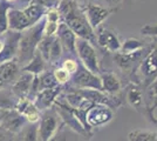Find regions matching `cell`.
Instances as JSON below:
<instances>
[{
	"label": "cell",
	"instance_id": "9a60e30c",
	"mask_svg": "<svg viewBox=\"0 0 157 141\" xmlns=\"http://www.w3.org/2000/svg\"><path fill=\"white\" fill-rule=\"evenodd\" d=\"M7 22H8V29L20 32V33L32 27L24 11L19 8H13V7H11L7 12Z\"/></svg>",
	"mask_w": 157,
	"mask_h": 141
},
{
	"label": "cell",
	"instance_id": "44dd1931",
	"mask_svg": "<svg viewBox=\"0 0 157 141\" xmlns=\"http://www.w3.org/2000/svg\"><path fill=\"white\" fill-rule=\"evenodd\" d=\"M145 113H154L157 108V79L145 87Z\"/></svg>",
	"mask_w": 157,
	"mask_h": 141
},
{
	"label": "cell",
	"instance_id": "ffe728a7",
	"mask_svg": "<svg viewBox=\"0 0 157 141\" xmlns=\"http://www.w3.org/2000/svg\"><path fill=\"white\" fill-rule=\"evenodd\" d=\"M125 100L135 109L142 108L144 105V96L142 88L140 87L138 84L131 82L125 88Z\"/></svg>",
	"mask_w": 157,
	"mask_h": 141
},
{
	"label": "cell",
	"instance_id": "30bf717a",
	"mask_svg": "<svg viewBox=\"0 0 157 141\" xmlns=\"http://www.w3.org/2000/svg\"><path fill=\"white\" fill-rule=\"evenodd\" d=\"M96 44L101 48H103L107 52L117 53L121 49V41L118 39L117 34L103 26H100L95 29Z\"/></svg>",
	"mask_w": 157,
	"mask_h": 141
},
{
	"label": "cell",
	"instance_id": "836d02e7",
	"mask_svg": "<svg viewBox=\"0 0 157 141\" xmlns=\"http://www.w3.org/2000/svg\"><path fill=\"white\" fill-rule=\"evenodd\" d=\"M45 20L48 22H56L60 24L62 19H61V15H60L59 11L56 8H49L47 10L46 14H45Z\"/></svg>",
	"mask_w": 157,
	"mask_h": 141
},
{
	"label": "cell",
	"instance_id": "d4e9b609",
	"mask_svg": "<svg viewBox=\"0 0 157 141\" xmlns=\"http://www.w3.org/2000/svg\"><path fill=\"white\" fill-rule=\"evenodd\" d=\"M18 134H19V141H39L38 123L27 122Z\"/></svg>",
	"mask_w": 157,
	"mask_h": 141
},
{
	"label": "cell",
	"instance_id": "ab89813d",
	"mask_svg": "<svg viewBox=\"0 0 157 141\" xmlns=\"http://www.w3.org/2000/svg\"><path fill=\"white\" fill-rule=\"evenodd\" d=\"M147 115H148V119L150 120V122H152V125H154L157 129V118L155 116V114H154V113H147Z\"/></svg>",
	"mask_w": 157,
	"mask_h": 141
},
{
	"label": "cell",
	"instance_id": "d590c367",
	"mask_svg": "<svg viewBox=\"0 0 157 141\" xmlns=\"http://www.w3.org/2000/svg\"><path fill=\"white\" fill-rule=\"evenodd\" d=\"M60 0H32L31 4L40 5V6L45 7L46 10H49V8H56Z\"/></svg>",
	"mask_w": 157,
	"mask_h": 141
},
{
	"label": "cell",
	"instance_id": "8fae6325",
	"mask_svg": "<svg viewBox=\"0 0 157 141\" xmlns=\"http://www.w3.org/2000/svg\"><path fill=\"white\" fill-rule=\"evenodd\" d=\"M20 35H21L20 32H15L11 29H8L7 32L2 34L4 48L0 53V64L15 59V57L18 55V51H19Z\"/></svg>",
	"mask_w": 157,
	"mask_h": 141
},
{
	"label": "cell",
	"instance_id": "3957f363",
	"mask_svg": "<svg viewBox=\"0 0 157 141\" xmlns=\"http://www.w3.org/2000/svg\"><path fill=\"white\" fill-rule=\"evenodd\" d=\"M75 52L78 57L80 62L85 66L88 71H90L94 74H100V61H98V52L95 49V46L90 44L89 41L83 39H76L75 44Z\"/></svg>",
	"mask_w": 157,
	"mask_h": 141
},
{
	"label": "cell",
	"instance_id": "f35d334b",
	"mask_svg": "<svg viewBox=\"0 0 157 141\" xmlns=\"http://www.w3.org/2000/svg\"><path fill=\"white\" fill-rule=\"evenodd\" d=\"M103 1H105L108 6L110 7L111 11H115V10H116V8L122 4V1H123V0H103Z\"/></svg>",
	"mask_w": 157,
	"mask_h": 141
},
{
	"label": "cell",
	"instance_id": "9c48e42d",
	"mask_svg": "<svg viewBox=\"0 0 157 141\" xmlns=\"http://www.w3.org/2000/svg\"><path fill=\"white\" fill-rule=\"evenodd\" d=\"M81 7L85 12L86 18L89 22V25L94 31L101 26L102 22L114 12L110 8H105V7L93 4V2H86L83 5H81Z\"/></svg>",
	"mask_w": 157,
	"mask_h": 141
},
{
	"label": "cell",
	"instance_id": "5bb4252c",
	"mask_svg": "<svg viewBox=\"0 0 157 141\" xmlns=\"http://www.w3.org/2000/svg\"><path fill=\"white\" fill-rule=\"evenodd\" d=\"M63 86H56L54 88H49V89H44V91H40L36 98L34 99V105L36 106V108L41 111H46L48 108H51L54 105V102L56 101L58 96L60 95L61 91H62Z\"/></svg>",
	"mask_w": 157,
	"mask_h": 141
},
{
	"label": "cell",
	"instance_id": "5b68a950",
	"mask_svg": "<svg viewBox=\"0 0 157 141\" xmlns=\"http://www.w3.org/2000/svg\"><path fill=\"white\" fill-rule=\"evenodd\" d=\"M73 86L78 89H95V91H102L101 86V79L98 74H94L78 61V67L76 72L71 76Z\"/></svg>",
	"mask_w": 157,
	"mask_h": 141
},
{
	"label": "cell",
	"instance_id": "f6af8a7d",
	"mask_svg": "<svg viewBox=\"0 0 157 141\" xmlns=\"http://www.w3.org/2000/svg\"><path fill=\"white\" fill-rule=\"evenodd\" d=\"M7 2H13V1H18V0H5Z\"/></svg>",
	"mask_w": 157,
	"mask_h": 141
},
{
	"label": "cell",
	"instance_id": "f1b7e54d",
	"mask_svg": "<svg viewBox=\"0 0 157 141\" xmlns=\"http://www.w3.org/2000/svg\"><path fill=\"white\" fill-rule=\"evenodd\" d=\"M38 79H39V92L44 91V89H49V88H54L59 86V84L56 82L55 78H54L53 72L45 71L44 73L38 75Z\"/></svg>",
	"mask_w": 157,
	"mask_h": 141
},
{
	"label": "cell",
	"instance_id": "d6986e66",
	"mask_svg": "<svg viewBox=\"0 0 157 141\" xmlns=\"http://www.w3.org/2000/svg\"><path fill=\"white\" fill-rule=\"evenodd\" d=\"M20 73V65L15 59L0 64V78L2 86L7 84H13Z\"/></svg>",
	"mask_w": 157,
	"mask_h": 141
},
{
	"label": "cell",
	"instance_id": "1f68e13d",
	"mask_svg": "<svg viewBox=\"0 0 157 141\" xmlns=\"http://www.w3.org/2000/svg\"><path fill=\"white\" fill-rule=\"evenodd\" d=\"M53 74H54V78H55L56 82H58L59 85H61V86H63L65 84L69 82V80H71V76H72V75L68 73L67 71H65L63 68H61L60 66L54 69Z\"/></svg>",
	"mask_w": 157,
	"mask_h": 141
},
{
	"label": "cell",
	"instance_id": "4fadbf2b",
	"mask_svg": "<svg viewBox=\"0 0 157 141\" xmlns=\"http://www.w3.org/2000/svg\"><path fill=\"white\" fill-rule=\"evenodd\" d=\"M34 75L28 72H24L19 74V76L17 78V80L12 84L11 91L14 94V96L18 100H22V99H27L28 94L31 91V86H32Z\"/></svg>",
	"mask_w": 157,
	"mask_h": 141
},
{
	"label": "cell",
	"instance_id": "52a82bcc",
	"mask_svg": "<svg viewBox=\"0 0 157 141\" xmlns=\"http://www.w3.org/2000/svg\"><path fill=\"white\" fill-rule=\"evenodd\" d=\"M114 112L110 107L105 105L94 104L92 107L86 111V122L88 127H101L103 125H107L108 122L113 120Z\"/></svg>",
	"mask_w": 157,
	"mask_h": 141
},
{
	"label": "cell",
	"instance_id": "6da1fadb",
	"mask_svg": "<svg viewBox=\"0 0 157 141\" xmlns=\"http://www.w3.org/2000/svg\"><path fill=\"white\" fill-rule=\"evenodd\" d=\"M56 10L61 15L62 22L72 29L76 38L89 41L94 46L96 45L95 31L90 27L82 7L76 0H60Z\"/></svg>",
	"mask_w": 157,
	"mask_h": 141
},
{
	"label": "cell",
	"instance_id": "7bdbcfd3",
	"mask_svg": "<svg viewBox=\"0 0 157 141\" xmlns=\"http://www.w3.org/2000/svg\"><path fill=\"white\" fill-rule=\"evenodd\" d=\"M4 48V39H2V35H0V53Z\"/></svg>",
	"mask_w": 157,
	"mask_h": 141
},
{
	"label": "cell",
	"instance_id": "4316f807",
	"mask_svg": "<svg viewBox=\"0 0 157 141\" xmlns=\"http://www.w3.org/2000/svg\"><path fill=\"white\" fill-rule=\"evenodd\" d=\"M63 54V47L61 45L60 40L54 37V39L52 41V45L49 48V55H48V62H51L52 65H55L56 62H59V60L61 59Z\"/></svg>",
	"mask_w": 157,
	"mask_h": 141
},
{
	"label": "cell",
	"instance_id": "60d3db41",
	"mask_svg": "<svg viewBox=\"0 0 157 141\" xmlns=\"http://www.w3.org/2000/svg\"><path fill=\"white\" fill-rule=\"evenodd\" d=\"M18 2H19L21 6H22V10H24L25 7L28 6V5L32 2V0H18Z\"/></svg>",
	"mask_w": 157,
	"mask_h": 141
},
{
	"label": "cell",
	"instance_id": "d6a6232c",
	"mask_svg": "<svg viewBox=\"0 0 157 141\" xmlns=\"http://www.w3.org/2000/svg\"><path fill=\"white\" fill-rule=\"evenodd\" d=\"M60 67L63 68L71 75H73V74L76 72V69L78 67V61L76 59H74V58H67V59H65V60L62 61V64H61Z\"/></svg>",
	"mask_w": 157,
	"mask_h": 141
},
{
	"label": "cell",
	"instance_id": "8d00e7d4",
	"mask_svg": "<svg viewBox=\"0 0 157 141\" xmlns=\"http://www.w3.org/2000/svg\"><path fill=\"white\" fill-rule=\"evenodd\" d=\"M141 33L143 35H149V37H157V22L154 24H148L141 28Z\"/></svg>",
	"mask_w": 157,
	"mask_h": 141
},
{
	"label": "cell",
	"instance_id": "74e56055",
	"mask_svg": "<svg viewBox=\"0 0 157 141\" xmlns=\"http://www.w3.org/2000/svg\"><path fill=\"white\" fill-rule=\"evenodd\" d=\"M49 141H73V140L71 139V136H68V133L66 132L65 129L61 128V129H59L56 132V134L54 135Z\"/></svg>",
	"mask_w": 157,
	"mask_h": 141
},
{
	"label": "cell",
	"instance_id": "2e32d148",
	"mask_svg": "<svg viewBox=\"0 0 157 141\" xmlns=\"http://www.w3.org/2000/svg\"><path fill=\"white\" fill-rule=\"evenodd\" d=\"M60 40L61 45L63 47V52H68L72 55H76L75 52V44H76V35L73 33V31L66 25L65 22H60L58 32L55 35Z\"/></svg>",
	"mask_w": 157,
	"mask_h": 141
},
{
	"label": "cell",
	"instance_id": "f546056e",
	"mask_svg": "<svg viewBox=\"0 0 157 141\" xmlns=\"http://www.w3.org/2000/svg\"><path fill=\"white\" fill-rule=\"evenodd\" d=\"M11 4L5 0H0V35L8 31V22H7V12L11 8Z\"/></svg>",
	"mask_w": 157,
	"mask_h": 141
},
{
	"label": "cell",
	"instance_id": "83f0119b",
	"mask_svg": "<svg viewBox=\"0 0 157 141\" xmlns=\"http://www.w3.org/2000/svg\"><path fill=\"white\" fill-rule=\"evenodd\" d=\"M144 47L145 46H144V44L141 40L135 39V38H128L121 45V49H120L121 52L120 53H123V54L134 53V52H137V51L143 49Z\"/></svg>",
	"mask_w": 157,
	"mask_h": 141
},
{
	"label": "cell",
	"instance_id": "ac0fdd59",
	"mask_svg": "<svg viewBox=\"0 0 157 141\" xmlns=\"http://www.w3.org/2000/svg\"><path fill=\"white\" fill-rule=\"evenodd\" d=\"M15 111H18L29 123H38L41 116V112L36 108L34 102L28 99L18 100Z\"/></svg>",
	"mask_w": 157,
	"mask_h": 141
},
{
	"label": "cell",
	"instance_id": "7c38bea8",
	"mask_svg": "<svg viewBox=\"0 0 157 141\" xmlns=\"http://www.w3.org/2000/svg\"><path fill=\"white\" fill-rule=\"evenodd\" d=\"M26 123V119L20 114L18 111L11 109V111H4L2 121H1L0 127L5 129L8 133L18 134Z\"/></svg>",
	"mask_w": 157,
	"mask_h": 141
},
{
	"label": "cell",
	"instance_id": "e575fe53",
	"mask_svg": "<svg viewBox=\"0 0 157 141\" xmlns=\"http://www.w3.org/2000/svg\"><path fill=\"white\" fill-rule=\"evenodd\" d=\"M59 28V24L56 22H48L45 20V25H44V35L46 37H55L56 32Z\"/></svg>",
	"mask_w": 157,
	"mask_h": 141
},
{
	"label": "cell",
	"instance_id": "ba28073f",
	"mask_svg": "<svg viewBox=\"0 0 157 141\" xmlns=\"http://www.w3.org/2000/svg\"><path fill=\"white\" fill-rule=\"evenodd\" d=\"M138 71L143 80L144 88L157 79V46H151L149 53L140 64Z\"/></svg>",
	"mask_w": 157,
	"mask_h": 141
},
{
	"label": "cell",
	"instance_id": "603a6c76",
	"mask_svg": "<svg viewBox=\"0 0 157 141\" xmlns=\"http://www.w3.org/2000/svg\"><path fill=\"white\" fill-rule=\"evenodd\" d=\"M45 69H46V61L38 51L34 53L32 60L29 61L25 67H22L24 72H28L33 75H40L41 73L45 72Z\"/></svg>",
	"mask_w": 157,
	"mask_h": 141
},
{
	"label": "cell",
	"instance_id": "7402d4cb",
	"mask_svg": "<svg viewBox=\"0 0 157 141\" xmlns=\"http://www.w3.org/2000/svg\"><path fill=\"white\" fill-rule=\"evenodd\" d=\"M22 11H24L25 15L27 17V19L29 21L31 26H34L39 21L42 20L45 18V14L47 12V10L45 7L40 6V5H35V4H29Z\"/></svg>",
	"mask_w": 157,
	"mask_h": 141
},
{
	"label": "cell",
	"instance_id": "277c9868",
	"mask_svg": "<svg viewBox=\"0 0 157 141\" xmlns=\"http://www.w3.org/2000/svg\"><path fill=\"white\" fill-rule=\"evenodd\" d=\"M59 114L55 108H48L42 112L38 123L39 141H49L59 131Z\"/></svg>",
	"mask_w": 157,
	"mask_h": 141
},
{
	"label": "cell",
	"instance_id": "cb8c5ba5",
	"mask_svg": "<svg viewBox=\"0 0 157 141\" xmlns=\"http://www.w3.org/2000/svg\"><path fill=\"white\" fill-rule=\"evenodd\" d=\"M18 99L14 96L11 89H0V109L1 111H11L15 109Z\"/></svg>",
	"mask_w": 157,
	"mask_h": 141
},
{
	"label": "cell",
	"instance_id": "ee69618b",
	"mask_svg": "<svg viewBox=\"0 0 157 141\" xmlns=\"http://www.w3.org/2000/svg\"><path fill=\"white\" fill-rule=\"evenodd\" d=\"M2 115H4V111L0 109V125H1V121H2Z\"/></svg>",
	"mask_w": 157,
	"mask_h": 141
},
{
	"label": "cell",
	"instance_id": "7a4b0ae2",
	"mask_svg": "<svg viewBox=\"0 0 157 141\" xmlns=\"http://www.w3.org/2000/svg\"><path fill=\"white\" fill-rule=\"evenodd\" d=\"M44 25H45V19L21 32L17 61L22 67H25L32 60L33 55L36 52V46L41 40V38L44 37Z\"/></svg>",
	"mask_w": 157,
	"mask_h": 141
},
{
	"label": "cell",
	"instance_id": "4dcf8cb0",
	"mask_svg": "<svg viewBox=\"0 0 157 141\" xmlns=\"http://www.w3.org/2000/svg\"><path fill=\"white\" fill-rule=\"evenodd\" d=\"M54 39V37H46L44 35L41 38V40L39 41L38 46H36V51L41 54V57L45 59V61H48V55H49V48L52 45V41Z\"/></svg>",
	"mask_w": 157,
	"mask_h": 141
},
{
	"label": "cell",
	"instance_id": "b9f144b4",
	"mask_svg": "<svg viewBox=\"0 0 157 141\" xmlns=\"http://www.w3.org/2000/svg\"><path fill=\"white\" fill-rule=\"evenodd\" d=\"M5 133H6V131H5V129H2V128L0 127V141H5V140H6Z\"/></svg>",
	"mask_w": 157,
	"mask_h": 141
},
{
	"label": "cell",
	"instance_id": "484cf974",
	"mask_svg": "<svg viewBox=\"0 0 157 141\" xmlns=\"http://www.w3.org/2000/svg\"><path fill=\"white\" fill-rule=\"evenodd\" d=\"M128 141H157V133L147 129H135L128 134Z\"/></svg>",
	"mask_w": 157,
	"mask_h": 141
},
{
	"label": "cell",
	"instance_id": "e0dca14e",
	"mask_svg": "<svg viewBox=\"0 0 157 141\" xmlns=\"http://www.w3.org/2000/svg\"><path fill=\"white\" fill-rule=\"evenodd\" d=\"M101 79V86H102V92L110 95H115L122 89V84L118 76L115 73L110 71H101L98 74Z\"/></svg>",
	"mask_w": 157,
	"mask_h": 141
},
{
	"label": "cell",
	"instance_id": "8992f818",
	"mask_svg": "<svg viewBox=\"0 0 157 141\" xmlns=\"http://www.w3.org/2000/svg\"><path fill=\"white\" fill-rule=\"evenodd\" d=\"M151 49V46L144 47L143 49L134 52V53H115L114 54V61L117 65V67L124 72V73H134L138 68L140 64L142 62L145 55L149 53V51Z\"/></svg>",
	"mask_w": 157,
	"mask_h": 141
}]
</instances>
